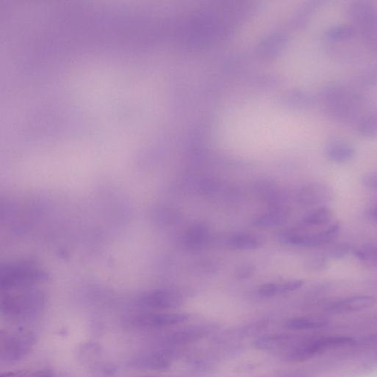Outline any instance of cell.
I'll return each instance as SVG.
<instances>
[{
    "label": "cell",
    "mask_w": 377,
    "mask_h": 377,
    "mask_svg": "<svg viewBox=\"0 0 377 377\" xmlns=\"http://www.w3.org/2000/svg\"><path fill=\"white\" fill-rule=\"evenodd\" d=\"M184 325L157 335L152 341L155 349L179 354L182 349L213 336L220 330L215 323Z\"/></svg>",
    "instance_id": "6da1fadb"
},
{
    "label": "cell",
    "mask_w": 377,
    "mask_h": 377,
    "mask_svg": "<svg viewBox=\"0 0 377 377\" xmlns=\"http://www.w3.org/2000/svg\"><path fill=\"white\" fill-rule=\"evenodd\" d=\"M355 339L348 336L300 337L289 349L282 354V361L302 363L332 349L352 346Z\"/></svg>",
    "instance_id": "7a4b0ae2"
},
{
    "label": "cell",
    "mask_w": 377,
    "mask_h": 377,
    "mask_svg": "<svg viewBox=\"0 0 377 377\" xmlns=\"http://www.w3.org/2000/svg\"><path fill=\"white\" fill-rule=\"evenodd\" d=\"M328 114L341 121H352L361 111L364 99L356 91L341 85H331L321 94Z\"/></svg>",
    "instance_id": "3957f363"
},
{
    "label": "cell",
    "mask_w": 377,
    "mask_h": 377,
    "mask_svg": "<svg viewBox=\"0 0 377 377\" xmlns=\"http://www.w3.org/2000/svg\"><path fill=\"white\" fill-rule=\"evenodd\" d=\"M1 287L8 291L25 288L47 280L46 273L37 265L30 262H16L2 268Z\"/></svg>",
    "instance_id": "277c9868"
},
{
    "label": "cell",
    "mask_w": 377,
    "mask_h": 377,
    "mask_svg": "<svg viewBox=\"0 0 377 377\" xmlns=\"http://www.w3.org/2000/svg\"><path fill=\"white\" fill-rule=\"evenodd\" d=\"M348 13L357 32L373 49L377 51V8L371 2H353Z\"/></svg>",
    "instance_id": "5b68a950"
},
{
    "label": "cell",
    "mask_w": 377,
    "mask_h": 377,
    "mask_svg": "<svg viewBox=\"0 0 377 377\" xmlns=\"http://www.w3.org/2000/svg\"><path fill=\"white\" fill-rule=\"evenodd\" d=\"M191 320V316L187 313H149L130 318L127 325L142 331H163L181 327Z\"/></svg>",
    "instance_id": "8992f818"
},
{
    "label": "cell",
    "mask_w": 377,
    "mask_h": 377,
    "mask_svg": "<svg viewBox=\"0 0 377 377\" xmlns=\"http://www.w3.org/2000/svg\"><path fill=\"white\" fill-rule=\"evenodd\" d=\"M184 303V295L173 289L153 290L136 301V304L143 309L157 311L176 310Z\"/></svg>",
    "instance_id": "52a82bcc"
},
{
    "label": "cell",
    "mask_w": 377,
    "mask_h": 377,
    "mask_svg": "<svg viewBox=\"0 0 377 377\" xmlns=\"http://www.w3.org/2000/svg\"><path fill=\"white\" fill-rule=\"evenodd\" d=\"M176 354L154 349L135 356L129 366L136 370L166 371L173 366Z\"/></svg>",
    "instance_id": "ba28073f"
},
{
    "label": "cell",
    "mask_w": 377,
    "mask_h": 377,
    "mask_svg": "<svg viewBox=\"0 0 377 377\" xmlns=\"http://www.w3.org/2000/svg\"><path fill=\"white\" fill-rule=\"evenodd\" d=\"M35 337L30 334H15L2 338L1 359L6 363L21 361L35 345Z\"/></svg>",
    "instance_id": "9c48e42d"
},
{
    "label": "cell",
    "mask_w": 377,
    "mask_h": 377,
    "mask_svg": "<svg viewBox=\"0 0 377 377\" xmlns=\"http://www.w3.org/2000/svg\"><path fill=\"white\" fill-rule=\"evenodd\" d=\"M301 337L289 333L262 334L254 337L253 347L264 352L282 354L292 347Z\"/></svg>",
    "instance_id": "30bf717a"
},
{
    "label": "cell",
    "mask_w": 377,
    "mask_h": 377,
    "mask_svg": "<svg viewBox=\"0 0 377 377\" xmlns=\"http://www.w3.org/2000/svg\"><path fill=\"white\" fill-rule=\"evenodd\" d=\"M42 304L40 294L26 293L19 296H8L3 299V311L9 316H29L38 310Z\"/></svg>",
    "instance_id": "8fae6325"
},
{
    "label": "cell",
    "mask_w": 377,
    "mask_h": 377,
    "mask_svg": "<svg viewBox=\"0 0 377 377\" xmlns=\"http://www.w3.org/2000/svg\"><path fill=\"white\" fill-rule=\"evenodd\" d=\"M269 321L261 319L252 321L239 327L222 331L214 336L213 341L215 345H227L229 342H235L237 340H243L251 337H256L261 335L263 330L268 328Z\"/></svg>",
    "instance_id": "7c38bea8"
},
{
    "label": "cell",
    "mask_w": 377,
    "mask_h": 377,
    "mask_svg": "<svg viewBox=\"0 0 377 377\" xmlns=\"http://www.w3.org/2000/svg\"><path fill=\"white\" fill-rule=\"evenodd\" d=\"M376 299L371 296H355L336 301L329 306L333 314H346L361 311L373 306Z\"/></svg>",
    "instance_id": "4fadbf2b"
},
{
    "label": "cell",
    "mask_w": 377,
    "mask_h": 377,
    "mask_svg": "<svg viewBox=\"0 0 377 377\" xmlns=\"http://www.w3.org/2000/svg\"><path fill=\"white\" fill-rule=\"evenodd\" d=\"M210 238V230L209 227L203 222H197L187 229L183 234L181 243L186 249L196 250L207 245Z\"/></svg>",
    "instance_id": "5bb4252c"
},
{
    "label": "cell",
    "mask_w": 377,
    "mask_h": 377,
    "mask_svg": "<svg viewBox=\"0 0 377 377\" xmlns=\"http://www.w3.org/2000/svg\"><path fill=\"white\" fill-rule=\"evenodd\" d=\"M333 198V193L330 187L322 184L306 185L299 193L300 202L306 205L328 203Z\"/></svg>",
    "instance_id": "9a60e30c"
},
{
    "label": "cell",
    "mask_w": 377,
    "mask_h": 377,
    "mask_svg": "<svg viewBox=\"0 0 377 377\" xmlns=\"http://www.w3.org/2000/svg\"><path fill=\"white\" fill-rule=\"evenodd\" d=\"M355 152L356 150L352 144L338 139L331 140L324 148L325 158L335 163H345L352 160Z\"/></svg>",
    "instance_id": "2e32d148"
},
{
    "label": "cell",
    "mask_w": 377,
    "mask_h": 377,
    "mask_svg": "<svg viewBox=\"0 0 377 377\" xmlns=\"http://www.w3.org/2000/svg\"><path fill=\"white\" fill-rule=\"evenodd\" d=\"M287 220V213L281 209H275L257 216L253 225L260 229H271L282 226Z\"/></svg>",
    "instance_id": "e0dca14e"
},
{
    "label": "cell",
    "mask_w": 377,
    "mask_h": 377,
    "mask_svg": "<svg viewBox=\"0 0 377 377\" xmlns=\"http://www.w3.org/2000/svg\"><path fill=\"white\" fill-rule=\"evenodd\" d=\"M327 325L325 321L302 317L287 320L284 328L290 331H308L321 330Z\"/></svg>",
    "instance_id": "ac0fdd59"
},
{
    "label": "cell",
    "mask_w": 377,
    "mask_h": 377,
    "mask_svg": "<svg viewBox=\"0 0 377 377\" xmlns=\"http://www.w3.org/2000/svg\"><path fill=\"white\" fill-rule=\"evenodd\" d=\"M229 246L234 249L249 251L259 249L261 239L253 234L239 233L232 235L229 239Z\"/></svg>",
    "instance_id": "d6986e66"
},
{
    "label": "cell",
    "mask_w": 377,
    "mask_h": 377,
    "mask_svg": "<svg viewBox=\"0 0 377 377\" xmlns=\"http://www.w3.org/2000/svg\"><path fill=\"white\" fill-rule=\"evenodd\" d=\"M333 216V212L330 208L321 207L306 215L302 222L306 226H321L329 224Z\"/></svg>",
    "instance_id": "ffe728a7"
},
{
    "label": "cell",
    "mask_w": 377,
    "mask_h": 377,
    "mask_svg": "<svg viewBox=\"0 0 377 377\" xmlns=\"http://www.w3.org/2000/svg\"><path fill=\"white\" fill-rule=\"evenodd\" d=\"M256 190L263 200L270 203H277L280 199L278 186L273 181H263L257 184Z\"/></svg>",
    "instance_id": "44dd1931"
},
{
    "label": "cell",
    "mask_w": 377,
    "mask_h": 377,
    "mask_svg": "<svg viewBox=\"0 0 377 377\" xmlns=\"http://www.w3.org/2000/svg\"><path fill=\"white\" fill-rule=\"evenodd\" d=\"M357 131L364 136H377V112L364 115L358 119Z\"/></svg>",
    "instance_id": "7402d4cb"
},
{
    "label": "cell",
    "mask_w": 377,
    "mask_h": 377,
    "mask_svg": "<svg viewBox=\"0 0 377 377\" xmlns=\"http://www.w3.org/2000/svg\"><path fill=\"white\" fill-rule=\"evenodd\" d=\"M357 33L355 28L349 25H338L330 29L328 32V39L330 42L350 40Z\"/></svg>",
    "instance_id": "603a6c76"
},
{
    "label": "cell",
    "mask_w": 377,
    "mask_h": 377,
    "mask_svg": "<svg viewBox=\"0 0 377 377\" xmlns=\"http://www.w3.org/2000/svg\"><path fill=\"white\" fill-rule=\"evenodd\" d=\"M357 258L365 263H377V247L374 246H364L352 251Z\"/></svg>",
    "instance_id": "cb8c5ba5"
},
{
    "label": "cell",
    "mask_w": 377,
    "mask_h": 377,
    "mask_svg": "<svg viewBox=\"0 0 377 377\" xmlns=\"http://www.w3.org/2000/svg\"><path fill=\"white\" fill-rule=\"evenodd\" d=\"M305 267L313 271H321L329 267L328 256L323 254H313L305 261Z\"/></svg>",
    "instance_id": "d4e9b609"
},
{
    "label": "cell",
    "mask_w": 377,
    "mask_h": 377,
    "mask_svg": "<svg viewBox=\"0 0 377 377\" xmlns=\"http://www.w3.org/2000/svg\"><path fill=\"white\" fill-rule=\"evenodd\" d=\"M352 251L353 249L351 245L346 243H341L332 246L329 249L328 255L330 258L340 260L345 258V257L348 256Z\"/></svg>",
    "instance_id": "484cf974"
},
{
    "label": "cell",
    "mask_w": 377,
    "mask_h": 377,
    "mask_svg": "<svg viewBox=\"0 0 377 377\" xmlns=\"http://www.w3.org/2000/svg\"><path fill=\"white\" fill-rule=\"evenodd\" d=\"M257 293L261 297L270 298L281 294L280 285L275 283H266L262 285Z\"/></svg>",
    "instance_id": "4316f807"
},
{
    "label": "cell",
    "mask_w": 377,
    "mask_h": 377,
    "mask_svg": "<svg viewBox=\"0 0 377 377\" xmlns=\"http://www.w3.org/2000/svg\"><path fill=\"white\" fill-rule=\"evenodd\" d=\"M255 273V268L251 265H244L238 268L235 273L236 278L246 280L251 278Z\"/></svg>",
    "instance_id": "83f0119b"
},
{
    "label": "cell",
    "mask_w": 377,
    "mask_h": 377,
    "mask_svg": "<svg viewBox=\"0 0 377 377\" xmlns=\"http://www.w3.org/2000/svg\"><path fill=\"white\" fill-rule=\"evenodd\" d=\"M304 282L302 280H291L283 284H280L281 294L294 292V291L301 288Z\"/></svg>",
    "instance_id": "f1b7e54d"
},
{
    "label": "cell",
    "mask_w": 377,
    "mask_h": 377,
    "mask_svg": "<svg viewBox=\"0 0 377 377\" xmlns=\"http://www.w3.org/2000/svg\"><path fill=\"white\" fill-rule=\"evenodd\" d=\"M376 344H377V332L359 340L355 339L353 346L369 347Z\"/></svg>",
    "instance_id": "f546056e"
},
{
    "label": "cell",
    "mask_w": 377,
    "mask_h": 377,
    "mask_svg": "<svg viewBox=\"0 0 377 377\" xmlns=\"http://www.w3.org/2000/svg\"><path fill=\"white\" fill-rule=\"evenodd\" d=\"M363 185L370 190H377V173H370L364 176Z\"/></svg>",
    "instance_id": "4dcf8cb0"
},
{
    "label": "cell",
    "mask_w": 377,
    "mask_h": 377,
    "mask_svg": "<svg viewBox=\"0 0 377 377\" xmlns=\"http://www.w3.org/2000/svg\"><path fill=\"white\" fill-rule=\"evenodd\" d=\"M28 374L27 371H15L4 373L0 377H26Z\"/></svg>",
    "instance_id": "1f68e13d"
},
{
    "label": "cell",
    "mask_w": 377,
    "mask_h": 377,
    "mask_svg": "<svg viewBox=\"0 0 377 377\" xmlns=\"http://www.w3.org/2000/svg\"><path fill=\"white\" fill-rule=\"evenodd\" d=\"M37 377H53V376L49 373H44L39 375Z\"/></svg>",
    "instance_id": "d6a6232c"
},
{
    "label": "cell",
    "mask_w": 377,
    "mask_h": 377,
    "mask_svg": "<svg viewBox=\"0 0 377 377\" xmlns=\"http://www.w3.org/2000/svg\"><path fill=\"white\" fill-rule=\"evenodd\" d=\"M373 361L375 362V363H377V353L373 357Z\"/></svg>",
    "instance_id": "836d02e7"
},
{
    "label": "cell",
    "mask_w": 377,
    "mask_h": 377,
    "mask_svg": "<svg viewBox=\"0 0 377 377\" xmlns=\"http://www.w3.org/2000/svg\"><path fill=\"white\" fill-rule=\"evenodd\" d=\"M290 377H305V376H290Z\"/></svg>",
    "instance_id": "e575fe53"
},
{
    "label": "cell",
    "mask_w": 377,
    "mask_h": 377,
    "mask_svg": "<svg viewBox=\"0 0 377 377\" xmlns=\"http://www.w3.org/2000/svg\"><path fill=\"white\" fill-rule=\"evenodd\" d=\"M151 377H160V376H151Z\"/></svg>",
    "instance_id": "d590c367"
},
{
    "label": "cell",
    "mask_w": 377,
    "mask_h": 377,
    "mask_svg": "<svg viewBox=\"0 0 377 377\" xmlns=\"http://www.w3.org/2000/svg\"><path fill=\"white\" fill-rule=\"evenodd\" d=\"M146 377H150V376H146Z\"/></svg>",
    "instance_id": "8d00e7d4"
}]
</instances>
